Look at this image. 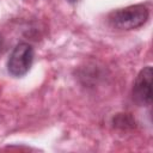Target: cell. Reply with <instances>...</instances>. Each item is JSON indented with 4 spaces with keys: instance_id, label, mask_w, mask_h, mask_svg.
Listing matches in <instances>:
<instances>
[{
    "instance_id": "obj_1",
    "label": "cell",
    "mask_w": 153,
    "mask_h": 153,
    "mask_svg": "<svg viewBox=\"0 0 153 153\" xmlns=\"http://www.w3.org/2000/svg\"><path fill=\"white\" fill-rule=\"evenodd\" d=\"M149 17V11L143 4L130 5L112 11L108 16L109 24L117 30H134L142 26Z\"/></svg>"
},
{
    "instance_id": "obj_2",
    "label": "cell",
    "mask_w": 153,
    "mask_h": 153,
    "mask_svg": "<svg viewBox=\"0 0 153 153\" xmlns=\"http://www.w3.org/2000/svg\"><path fill=\"white\" fill-rule=\"evenodd\" d=\"M35 57L33 47L26 42L18 43L7 60V71L14 78L24 76L31 68Z\"/></svg>"
},
{
    "instance_id": "obj_3",
    "label": "cell",
    "mask_w": 153,
    "mask_h": 153,
    "mask_svg": "<svg viewBox=\"0 0 153 153\" xmlns=\"http://www.w3.org/2000/svg\"><path fill=\"white\" fill-rule=\"evenodd\" d=\"M133 99L141 106L152 104V66L143 67L135 78L133 85Z\"/></svg>"
},
{
    "instance_id": "obj_4",
    "label": "cell",
    "mask_w": 153,
    "mask_h": 153,
    "mask_svg": "<svg viewBox=\"0 0 153 153\" xmlns=\"http://www.w3.org/2000/svg\"><path fill=\"white\" fill-rule=\"evenodd\" d=\"M112 122H114V126L116 128H120V129H123V130L133 128L134 124H135L134 118L129 114H118L114 117Z\"/></svg>"
},
{
    "instance_id": "obj_5",
    "label": "cell",
    "mask_w": 153,
    "mask_h": 153,
    "mask_svg": "<svg viewBox=\"0 0 153 153\" xmlns=\"http://www.w3.org/2000/svg\"><path fill=\"white\" fill-rule=\"evenodd\" d=\"M4 49H5V41H4L2 36L0 35V54L4 51Z\"/></svg>"
},
{
    "instance_id": "obj_6",
    "label": "cell",
    "mask_w": 153,
    "mask_h": 153,
    "mask_svg": "<svg viewBox=\"0 0 153 153\" xmlns=\"http://www.w3.org/2000/svg\"><path fill=\"white\" fill-rule=\"evenodd\" d=\"M67 1H69V2H76V1H79V0H67Z\"/></svg>"
}]
</instances>
